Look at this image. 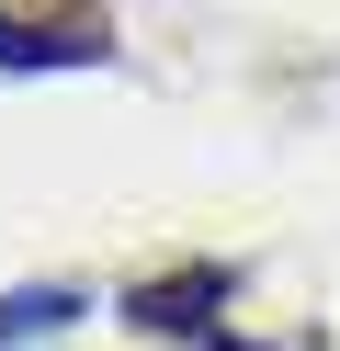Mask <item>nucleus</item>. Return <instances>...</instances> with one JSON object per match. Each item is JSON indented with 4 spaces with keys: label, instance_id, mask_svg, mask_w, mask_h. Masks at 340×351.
I'll list each match as a JSON object with an SVG mask.
<instances>
[{
    "label": "nucleus",
    "instance_id": "1",
    "mask_svg": "<svg viewBox=\"0 0 340 351\" xmlns=\"http://www.w3.org/2000/svg\"><path fill=\"white\" fill-rule=\"evenodd\" d=\"M204 306H227V272H193V283H136L125 295V317L136 328H159V340H204V351H238Z\"/></svg>",
    "mask_w": 340,
    "mask_h": 351
},
{
    "label": "nucleus",
    "instance_id": "2",
    "mask_svg": "<svg viewBox=\"0 0 340 351\" xmlns=\"http://www.w3.org/2000/svg\"><path fill=\"white\" fill-rule=\"evenodd\" d=\"M0 69H102V34L91 23H12L0 12Z\"/></svg>",
    "mask_w": 340,
    "mask_h": 351
},
{
    "label": "nucleus",
    "instance_id": "3",
    "mask_svg": "<svg viewBox=\"0 0 340 351\" xmlns=\"http://www.w3.org/2000/svg\"><path fill=\"white\" fill-rule=\"evenodd\" d=\"M68 317H80V283H23V295H0V351H23V340H57Z\"/></svg>",
    "mask_w": 340,
    "mask_h": 351
}]
</instances>
